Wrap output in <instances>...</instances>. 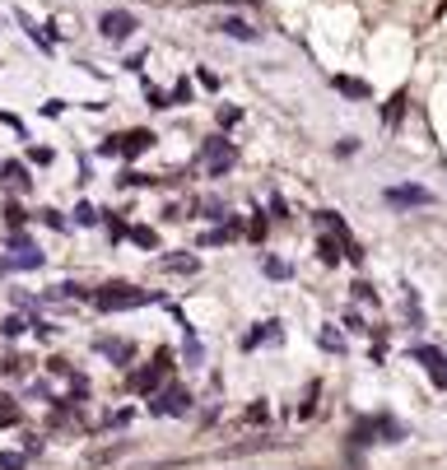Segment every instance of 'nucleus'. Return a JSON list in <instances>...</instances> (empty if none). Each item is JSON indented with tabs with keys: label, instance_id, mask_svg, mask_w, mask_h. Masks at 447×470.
I'll return each instance as SVG.
<instances>
[{
	"label": "nucleus",
	"instance_id": "f257e3e1",
	"mask_svg": "<svg viewBox=\"0 0 447 470\" xmlns=\"http://www.w3.org/2000/svg\"><path fill=\"white\" fill-rule=\"evenodd\" d=\"M149 289H135V284H103L93 293V307L98 312H131V307H145Z\"/></svg>",
	"mask_w": 447,
	"mask_h": 470
},
{
	"label": "nucleus",
	"instance_id": "f03ea898",
	"mask_svg": "<svg viewBox=\"0 0 447 470\" xmlns=\"http://www.w3.org/2000/svg\"><path fill=\"white\" fill-rule=\"evenodd\" d=\"M135 28H140V19H135L131 10H108V14H103V19H98V33L108 37L112 47L131 42V37H135Z\"/></svg>",
	"mask_w": 447,
	"mask_h": 470
},
{
	"label": "nucleus",
	"instance_id": "7ed1b4c3",
	"mask_svg": "<svg viewBox=\"0 0 447 470\" xmlns=\"http://www.w3.org/2000/svg\"><path fill=\"white\" fill-rule=\"evenodd\" d=\"M382 201L396 205V210H410V205H434V191L429 187H387Z\"/></svg>",
	"mask_w": 447,
	"mask_h": 470
},
{
	"label": "nucleus",
	"instance_id": "20e7f679",
	"mask_svg": "<svg viewBox=\"0 0 447 470\" xmlns=\"http://www.w3.org/2000/svg\"><path fill=\"white\" fill-rule=\"evenodd\" d=\"M214 33L233 37V42H257V37H261V28H252V23H247V19H238V14H224V19L214 23Z\"/></svg>",
	"mask_w": 447,
	"mask_h": 470
},
{
	"label": "nucleus",
	"instance_id": "39448f33",
	"mask_svg": "<svg viewBox=\"0 0 447 470\" xmlns=\"http://www.w3.org/2000/svg\"><path fill=\"white\" fill-rule=\"evenodd\" d=\"M42 266V252H33V247H23L19 257H0V275H10V270H37Z\"/></svg>",
	"mask_w": 447,
	"mask_h": 470
},
{
	"label": "nucleus",
	"instance_id": "423d86ee",
	"mask_svg": "<svg viewBox=\"0 0 447 470\" xmlns=\"http://www.w3.org/2000/svg\"><path fill=\"white\" fill-rule=\"evenodd\" d=\"M154 140H158V135H154V131H126V135H122V154H126V158H135V154H145V149H149V145H154Z\"/></svg>",
	"mask_w": 447,
	"mask_h": 470
},
{
	"label": "nucleus",
	"instance_id": "0eeeda50",
	"mask_svg": "<svg viewBox=\"0 0 447 470\" xmlns=\"http://www.w3.org/2000/svg\"><path fill=\"white\" fill-rule=\"evenodd\" d=\"M0 182H10V187H28V168H23L19 158H10V163H0Z\"/></svg>",
	"mask_w": 447,
	"mask_h": 470
},
{
	"label": "nucleus",
	"instance_id": "6e6552de",
	"mask_svg": "<svg viewBox=\"0 0 447 470\" xmlns=\"http://www.w3.org/2000/svg\"><path fill=\"white\" fill-rule=\"evenodd\" d=\"M335 89L345 93V98H368V84H364V79H349V75H335L331 79Z\"/></svg>",
	"mask_w": 447,
	"mask_h": 470
},
{
	"label": "nucleus",
	"instance_id": "1a4fd4ad",
	"mask_svg": "<svg viewBox=\"0 0 447 470\" xmlns=\"http://www.w3.org/2000/svg\"><path fill=\"white\" fill-rule=\"evenodd\" d=\"M182 410H191V396H182V392H168L163 405H154V414H182Z\"/></svg>",
	"mask_w": 447,
	"mask_h": 470
},
{
	"label": "nucleus",
	"instance_id": "9d476101",
	"mask_svg": "<svg viewBox=\"0 0 447 470\" xmlns=\"http://www.w3.org/2000/svg\"><path fill=\"white\" fill-rule=\"evenodd\" d=\"M126 237H131V242H135V247H145V252H154V247H158V233H154V228H145V224H135V228H126Z\"/></svg>",
	"mask_w": 447,
	"mask_h": 470
},
{
	"label": "nucleus",
	"instance_id": "9b49d317",
	"mask_svg": "<svg viewBox=\"0 0 447 470\" xmlns=\"http://www.w3.org/2000/svg\"><path fill=\"white\" fill-rule=\"evenodd\" d=\"M75 224H79V228H93V224H98V210H93L89 201H79V205H75Z\"/></svg>",
	"mask_w": 447,
	"mask_h": 470
},
{
	"label": "nucleus",
	"instance_id": "f8f14e48",
	"mask_svg": "<svg viewBox=\"0 0 447 470\" xmlns=\"http://www.w3.org/2000/svg\"><path fill=\"white\" fill-rule=\"evenodd\" d=\"M261 270H266L270 280H289V261H275V257H266V261H261Z\"/></svg>",
	"mask_w": 447,
	"mask_h": 470
},
{
	"label": "nucleus",
	"instance_id": "ddd939ff",
	"mask_svg": "<svg viewBox=\"0 0 447 470\" xmlns=\"http://www.w3.org/2000/svg\"><path fill=\"white\" fill-rule=\"evenodd\" d=\"M158 266H163V270H187V275H191V270L201 266V261H196V257H163Z\"/></svg>",
	"mask_w": 447,
	"mask_h": 470
},
{
	"label": "nucleus",
	"instance_id": "4468645a",
	"mask_svg": "<svg viewBox=\"0 0 447 470\" xmlns=\"http://www.w3.org/2000/svg\"><path fill=\"white\" fill-rule=\"evenodd\" d=\"M145 102H149V107H154V112H163V107H173V102H168V93H163V89H154V84H145Z\"/></svg>",
	"mask_w": 447,
	"mask_h": 470
},
{
	"label": "nucleus",
	"instance_id": "2eb2a0df",
	"mask_svg": "<svg viewBox=\"0 0 447 470\" xmlns=\"http://www.w3.org/2000/svg\"><path fill=\"white\" fill-rule=\"evenodd\" d=\"M401 102H405V93H396V98H391L387 107H382V122H387V126H396V122H401Z\"/></svg>",
	"mask_w": 447,
	"mask_h": 470
},
{
	"label": "nucleus",
	"instance_id": "dca6fc26",
	"mask_svg": "<svg viewBox=\"0 0 447 470\" xmlns=\"http://www.w3.org/2000/svg\"><path fill=\"white\" fill-rule=\"evenodd\" d=\"M317 257H322L326 266H335V261H340V247H335L331 237H322V242H317Z\"/></svg>",
	"mask_w": 447,
	"mask_h": 470
},
{
	"label": "nucleus",
	"instance_id": "f3484780",
	"mask_svg": "<svg viewBox=\"0 0 447 470\" xmlns=\"http://www.w3.org/2000/svg\"><path fill=\"white\" fill-rule=\"evenodd\" d=\"M98 154L103 158H117V154H122V135H108V140L98 145Z\"/></svg>",
	"mask_w": 447,
	"mask_h": 470
},
{
	"label": "nucleus",
	"instance_id": "a211bd4d",
	"mask_svg": "<svg viewBox=\"0 0 447 470\" xmlns=\"http://www.w3.org/2000/svg\"><path fill=\"white\" fill-rule=\"evenodd\" d=\"M0 214H5V224H10V228H19L23 219H28V214H23V210H19V205H14V201L5 205V210H0Z\"/></svg>",
	"mask_w": 447,
	"mask_h": 470
},
{
	"label": "nucleus",
	"instance_id": "6ab92c4d",
	"mask_svg": "<svg viewBox=\"0 0 447 470\" xmlns=\"http://www.w3.org/2000/svg\"><path fill=\"white\" fill-rule=\"evenodd\" d=\"M108 237H112V242L126 237V219H122V214H108Z\"/></svg>",
	"mask_w": 447,
	"mask_h": 470
},
{
	"label": "nucleus",
	"instance_id": "aec40b11",
	"mask_svg": "<svg viewBox=\"0 0 447 470\" xmlns=\"http://www.w3.org/2000/svg\"><path fill=\"white\" fill-rule=\"evenodd\" d=\"M173 107H178V102H191V79H178V89H173Z\"/></svg>",
	"mask_w": 447,
	"mask_h": 470
},
{
	"label": "nucleus",
	"instance_id": "412c9836",
	"mask_svg": "<svg viewBox=\"0 0 447 470\" xmlns=\"http://www.w3.org/2000/svg\"><path fill=\"white\" fill-rule=\"evenodd\" d=\"M238 117H243V112H238V107H219V126H233Z\"/></svg>",
	"mask_w": 447,
	"mask_h": 470
},
{
	"label": "nucleus",
	"instance_id": "4be33fe9",
	"mask_svg": "<svg viewBox=\"0 0 447 470\" xmlns=\"http://www.w3.org/2000/svg\"><path fill=\"white\" fill-rule=\"evenodd\" d=\"M23 466V457H14V452H5V457H0V470H19Z\"/></svg>",
	"mask_w": 447,
	"mask_h": 470
},
{
	"label": "nucleus",
	"instance_id": "5701e85b",
	"mask_svg": "<svg viewBox=\"0 0 447 470\" xmlns=\"http://www.w3.org/2000/svg\"><path fill=\"white\" fill-rule=\"evenodd\" d=\"M28 158H33V163H42V168H47V163H52V149H28Z\"/></svg>",
	"mask_w": 447,
	"mask_h": 470
},
{
	"label": "nucleus",
	"instance_id": "b1692460",
	"mask_svg": "<svg viewBox=\"0 0 447 470\" xmlns=\"http://www.w3.org/2000/svg\"><path fill=\"white\" fill-rule=\"evenodd\" d=\"M261 237H266V219L257 214V219H252V242H261Z\"/></svg>",
	"mask_w": 447,
	"mask_h": 470
},
{
	"label": "nucleus",
	"instance_id": "393cba45",
	"mask_svg": "<svg viewBox=\"0 0 447 470\" xmlns=\"http://www.w3.org/2000/svg\"><path fill=\"white\" fill-rule=\"evenodd\" d=\"M5 336H23V317H10V322H5Z\"/></svg>",
	"mask_w": 447,
	"mask_h": 470
},
{
	"label": "nucleus",
	"instance_id": "a878e982",
	"mask_svg": "<svg viewBox=\"0 0 447 470\" xmlns=\"http://www.w3.org/2000/svg\"><path fill=\"white\" fill-rule=\"evenodd\" d=\"M14 419H19V410H14V405H0V424H14Z\"/></svg>",
	"mask_w": 447,
	"mask_h": 470
}]
</instances>
